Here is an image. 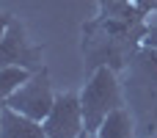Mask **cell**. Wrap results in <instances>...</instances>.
Masks as SVG:
<instances>
[{
    "label": "cell",
    "instance_id": "obj_1",
    "mask_svg": "<svg viewBox=\"0 0 157 138\" xmlns=\"http://www.w3.org/2000/svg\"><path fill=\"white\" fill-rule=\"evenodd\" d=\"M146 39V17L127 3L121 8L99 11L94 19L83 25V55L91 66H110L116 72L127 69L132 55L144 47Z\"/></svg>",
    "mask_w": 157,
    "mask_h": 138
},
{
    "label": "cell",
    "instance_id": "obj_2",
    "mask_svg": "<svg viewBox=\"0 0 157 138\" xmlns=\"http://www.w3.org/2000/svg\"><path fill=\"white\" fill-rule=\"evenodd\" d=\"M127 100L132 102L135 124H141L146 133L157 130V53L149 47H141L132 61L127 64Z\"/></svg>",
    "mask_w": 157,
    "mask_h": 138
},
{
    "label": "cell",
    "instance_id": "obj_3",
    "mask_svg": "<svg viewBox=\"0 0 157 138\" xmlns=\"http://www.w3.org/2000/svg\"><path fill=\"white\" fill-rule=\"evenodd\" d=\"M80 105H83V119H86V130L97 133V127L102 124V119L124 105L121 97V83H119V72L110 66H97L83 91H80Z\"/></svg>",
    "mask_w": 157,
    "mask_h": 138
},
{
    "label": "cell",
    "instance_id": "obj_4",
    "mask_svg": "<svg viewBox=\"0 0 157 138\" xmlns=\"http://www.w3.org/2000/svg\"><path fill=\"white\" fill-rule=\"evenodd\" d=\"M52 102H55V94H52V86H50V72H47V66L36 69V72L6 100L8 108H14V111H19V113L36 119V122H44V119H47V113L52 111Z\"/></svg>",
    "mask_w": 157,
    "mask_h": 138
},
{
    "label": "cell",
    "instance_id": "obj_5",
    "mask_svg": "<svg viewBox=\"0 0 157 138\" xmlns=\"http://www.w3.org/2000/svg\"><path fill=\"white\" fill-rule=\"evenodd\" d=\"M44 124V136L47 138H80L86 133V119H83V105H80V94H55L52 111L47 113Z\"/></svg>",
    "mask_w": 157,
    "mask_h": 138
},
{
    "label": "cell",
    "instance_id": "obj_6",
    "mask_svg": "<svg viewBox=\"0 0 157 138\" xmlns=\"http://www.w3.org/2000/svg\"><path fill=\"white\" fill-rule=\"evenodd\" d=\"M0 66H25L30 72L41 69V47L30 44L28 30L17 17L0 36Z\"/></svg>",
    "mask_w": 157,
    "mask_h": 138
},
{
    "label": "cell",
    "instance_id": "obj_7",
    "mask_svg": "<svg viewBox=\"0 0 157 138\" xmlns=\"http://www.w3.org/2000/svg\"><path fill=\"white\" fill-rule=\"evenodd\" d=\"M0 138H47L44 124L0 102Z\"/></svg>",
    "mask_w": 157,
    "mask_h": 138
},
{
    "label": "cell",
    "instance_id": "obj_8",
    "mask_svg": "<svg viewBox=\"0 0 157 138\" xmlns=\"http://www.w3.org/2000/svg\"><path fill=\"white\" fill-rule=\"evenodd\" d=\"M97 136L99 138H135V116L132 111H127L124 105L110 111L102 124L97 127Z\"/></svg>",
    "mask_w": 157,
    "mask_h": 138
},
{
    "label": "cell",
    "instance_id": "obj_9",
    "mask_svg": "<svg viewBox=\"0 0 157 138\" xmlns=\"http://www.w3.org/2000/svg\"><path fill=\"white\" fill-rule=\"evenodd\" d=\"M33 72L25 66H0V102H6Z\"/></svg>",
    "mask_w": 157,
    "mask_h": 138
},
{
    "label": "cell",
    "instance_id": "obj_10",
    "mask_svg": "<svg viewBox=\"0 0 157 138\" xmlns=\"http://www.w3.org/2000/svg\"><path fill=\"white\" fill-rule=\"evenodd\" d=\"M144 47H149V50L157 53V14H152V19H146V39H144Z\"/></svg>",
    "mask_w": 157,
    "mask_h": 138
},
{
    "label": "cell",
    "instance_id": "obj_11",
    "mask_svg": "<svg viewBox=\"0 0 157 138\" xmlns=\"http://www.w3.org/2000/svg\"><path fill=\"white\" fill-rule=\"evenodd\" d=\"M132 3H135V8H138L146 19H149L152 14H157V0H132Z\"/></svg>",
    "mask_w": 157,
    "mask_h": 138
},
{
    "label": "cell",
    "instance_id": "obj_12",
    "mask_svg": "<svg viewBox=\"0 0 157 138\" xmlns=\"http://www.w3.org/2000/svg\"><path fill=\"white\" fill-rule=\"evenodd\" d=\"M127 3H132V0H97L99 11H110V8H121V6H127Z\"/></svg>",
    "mask_w": 157,
    "mask_h": 138
},
{
    "label": "cell",
    "instance_id": "obj_13",
    "mask_svg": "<svg viewBox=\"0 0 157 138\" xmlns=\"http://www.w3.org/2000/svg\"><path fill=\"white\" fill-rule=\"evenodd\" d=\"M11 19H14V17H11L8 11H0V36H3V33H6V28L11 25Z\"/></svg>",
    "mask_w": 157,
    "mask_h": 138
},
{
    "label": "cell",
    "instance_id": "obj_14",
    "mask_svg": "<svg viewBox=\"0 0 157 138\" xmlns=\"http://www.w3.org/2000/svg\"><path fill=\"white\" fill-rule=\"evenodd\" d=\"M88 136H91V133H88V130H86V133H83V136H80V138H88Z\"/></svg>",
    "mask_w": 157,
    "mask_h": 138
},
{
    "label": "cell",
    "instance_id": "obj_15",
    "mask_svg": "<svg viewBox=\"0 0 157 138\" xmlns=\"http://www.w3.org/2000/svg\"><path fill=\"white\" fill-rule=\"evenodd\" d=\"M88 138H99V136H97V133H91V136H88Z\"/></svg>",
    "mask_w": 157,
    "mask_h": 138
}]
</instances>
